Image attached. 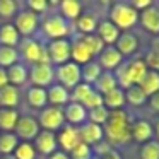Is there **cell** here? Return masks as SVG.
Returning a JSON list of instances; mask_svg holds the SVG:
<instances>
[{
  "label": "cell",
  "mask_w": 159,
  "mask_h": 159,
  "mask_svg": "<svg viewBox=\"0 0 159 159\" xmlns=\"http://www.w3.org/2000/svg\"><path fill=\"white\" fill-rule=\"evenodd\" d=\"M108 115H110V111L104 106H99V108H94V110L89 111V120H91V123H96V125L103 127L108 120Z\"/></svg>",
  "instance_id": "obj_41"
},
{
  "label": "cell",
  "mask_w": 159,
  "mask_h": 159,
  "mask_svg": "<svg viewBox=\"0 0 159 159\" xmlns=\"http://www.w3.org/2000/svg\"><path fill=\"white\" fill-rule=\"evenodd\" d=\"M19 33L14 28V24H4L0 26V45L9 46V48H16L19 45Z\"/></svg>",
  "instance_id": "obj_28"
},
{
  "label": "cell",
  "mask_w": 159,
  "mask_h": 159,
  "mask_svg": "<svg viewBox=\"0 0 159 159\" xmlns=\"http://www.w3.org/2000/svg\"><path fill=\"white\" fill-rule=\"evenodd\" d=\"M28 11L33 14H41V12L48 11V2L46 0H28Z\"/></svg>",
  "instance_id": "obj_45"
},
{
  "label": "cell",
  "mask_w": 159,
  "mask_h": 159,
  "mask_svg": "<svg viewBox=\"0 0 159 159\" xmlns=\"http://www.w3.org/2000/svg\"><path fill=\"white\" fill-rule=\"evenodd\" d=\"M139 21H140L142 28L145 31L152 33V34H159V9H157V5L152 4L145 11L139 12Z\"/></svg>",
  "instance_id": "obj_16"
},
{
  "label": "cell",
  "mask_w": 159,
  "mask_h": 159,
  "mask_svg": "<svg viewBox=\"0 0 159 159\" xmlns=\"http://www.w3.org/2000/svg\"><path fill=\"white\" fill-rule=\"evenodd\" d=\"M63 118L65 121H69L72 127H77L80 123H86L87 118V110L79 103H69L63 110Z\"/></svg>",
  "instance_id": "obj_19"
},
{
  "label": "cell",
  "mask_w": 159,
  "mask_h": 159,
  "mask_svg": "<svg viewBox=\"0 0 159 159\" xmlns=\"http://www.w3.org/2000/svg\"><path fill=\"white\" fill-rule=\"evenodd\" d=\"M14 159H36V149L31 142H21L14 151Z\"/></svg>",
  "instance_id": "obj_37"
},
{
  "label": "cell",
  "mask_w": 159,
  "mask_h": 159,
  "mask_svg": "<svg viewBox=\"0 0 159 159\" xmlns=\"http://www.w3.org/2000/svg\"><path fill=\"white\" fill-rule=\"evenodd\" d=\"M101 67L98 62H89L86 63L84 67H80V77L84 79V84H89V86H93L94 82L98 80V77L101 75Z\"/></svg>",
  "instance_id": "obj_32"
},
{
  "label": "cell",
  "mask_w": 159,
  "mask_h": 159,
  "mask_svg": "<svg viewBox=\"0 0 159 159\" xmlns=\"http://www.w3.org/2000/svg\"><path fill=\"white\" fill-rule=\"evenodd\" d=\"M26 98H28L29 106H33V108H45L46 103H48L46 89H41V87H34V86H33L31 89L28 91Z\"/></svg>",
  "instance_id": "obj_33"
},
{
  "label": "cell",
  "mask_w": 159,
  "mask_h": 159,
  "mask_svg": "<svg viewBox=\"0 0 159 159\" xmlns=\"http://www.w3.org/2000/svg\"><path fill=\"white\" fill-rule=\"evenodd\" d=\"M79 128V137H80V142L87 144L89 147L99 144V142L104 140V132H103V127L101 125H96V123H82Z\"/></svg>",
  "instance_id": "obj_11"
},
{
  "label": "cell",
  "mask_w": 159,
  "mask_h": 159,
  "mask_svg": "<svg viewBox=\"0 0 159 159\" xmlns=\"http://www.w3.org/2000/svg\"><path fill=\"white\" fill-rule=\"evenodd\" d=\"M60 12L58 14L65 19L67 22L69 21H77L82 14V5L77 2V0H62L58 4Z\"/></svg>",
  "instance_id": "obj_23"
},
{
  "label": "cell",
  "mask_w": 159,
  "mask_h": 159,
  "mask_svg": "<svg viewBox=\"0 0 159 159\" xmlns=\"http://www.w3.org/2000/svg\"><path fill=\"white\" fill-rule=\"evenodd\" d=\"M48 53L52 63L57 65H63V63L70 62V41L69 39H55L48 45Z\"/></svg>",
  "instance_id": "obj_10"
},
{
  "label": "cell",
  "mask_w": 159,
  "mask_h": 159,
  "mask_svg": "<svg viewBox=\"0 0 159 159\" xmlns=\"http://www.w3.org/2000/svg\"><path fill=\"white\" fill-rule=\"evenodd\" d=\"M104 137L108 139V144L121 145L132 140L130 137V123H128V115L123 110H113L108 115L106 123L103 125Z\"/></svg>",
  "instance_id": "obj_1"
},
{
  "label": "cell",
  "mask_w": 159,
  "mask_h": 159,
  "mask_svg": "<svg viewBox=\"0 0 159 159\" xmlns=\"http://www.w3.org/2000/svg\"><path fill=\"white\" fill-rule=\"evenodd\" d=\"M110 151H111V145L108 144L106 140H103V142H99V144H96V145H94V149H93V152H96V154L99 156V159L103 157V156H106Z\"/></svg>",
  "instance_id": "obj_46"
},
{
  "label": "cell",
  "mask_w": 159,
  "mask_h": 159,
  "mask_svg": "<svg viewBox=\"0 0 159 159\" xmlns=\"http://www.w3.org/2000/svg\"><path fill=\"white\" fill-rule=\"evenodd\" d=\"M9 86V79H7V74H5L4 69H0V89L2 87Z\"/></svg>",
  "instance_id": "obj_50"
},
{
  "label": "cell",
  "mask_w": 159,
  "mask_h": 159,
  "mask_svg": "<svg viewBox=\"0 0 159 159\" xmlns=\"http://www.w3.org/2000/svg\"><path fill=\"white\" fill-rule=\"evenodd\" d=\"M156 135H157V139H159V120H157V123H156Z\"/></svg>",
  "instance_id": "obj_53"
},
{
  "label": "cell",
  "mask_w": 159,
  "mask_h": 159,
  "mask_svg": "<svg viewBox=\"0 0 159 159\" xmlns=\"http://www.w3.org/2000/svg\"><path fill=\"white\" fill-rule=\"evenodd\" d=\"M0 159H14V157H12V156H2Z\"/></svg>",
  "instance_id": "obj_54"
},
{
  "label": "cell",
  "mask_w": 159,
  "mask_h": 159,
  "mask_svg": "<svg viewBox=\"0 0 159 159\" xmlns=\"http://www.w3.org/2000/svg\"><path fill=\"white\" fill-rule=\"evenodd\" d=\"M70 58L77 65H86V63L93 62L94 55L91 48L86 45L84 38H77L74 43H70Z\"/></svg>",
  "instance_id": "obj_12"
},
{
  "label": "cell",
  "mask_w": 159,
  "mask_h": 159,
  "mask_svg": "<svg viewBox=\"0 0 159 159\" xmlns=\"http://www.w3.org/2000/svg\"><path fill=\"white\" fill-rule=\"evenodd\" d=\"M152 134H154V128L147 120H139L130 127V137L139 144H145V142L152 140Z\"/></svg>",
  "instance_id": "obj_18"
},
{
  "label": "cell",
  "mask_w": 159,
  "mask_h": 159,
  "mask_svg": "<svg viewBox=\"0 0 159 159\" xmlns=\"http://www.w3.org/2000/svg\"><path fill=\"white\" fill-rule=\"evenodd\" d=\"M19 4L16 0H0V16L2 17H12L17 12Z\"/></svg>",
  "instance_id": "obj_42"
},
{
  "label": "cell",
  "mask_w": 159,
  "mask_h": 159,
  "mask_svg": "<svg viewBox=\"0 0 159 159\" xmlns=\"http://www.w3.org/2000/svg\"><path fill=\"white\" fill-rule=\"evenodd\" d=\"M39 127L46 132H55L65 125V118H63V110L57 106H45L39 115Z\"/></svg>",
  "instance_id": "obj_6"
},
{
  "label": "cell",
  "mask_w": 159,
  "mask_h": 159,
  "mask_svg": "<svg viewBox=\"0 0 159 159\" xmlns=\"http://www.w3.org/2000/svg\"><path fill=\"white\" fill-rule=\"evenodd\" d=\"M17 120H19L17 110H9V108H2L0 110V130L12 132L16 128Z\"/></svg>",
  "instance_id": "obj_31"
},
{
  "label": "cell",
  "mask_w": 159,
  "mask_h": 159,
  "mask_svg": "<svg viewBox=\"0 0 159 159\" xmlns=\"http://www.w3.org/2000/svg\"><path fill=\"white\" fill-rule=\"evenodd\" d=\"M58 142H57V135L53 132H46V130H39V134L34 139V149L38 152L45 156H52L57 152Z\"/></svg>",
  "instance_id": "obj_13"
},
{
  "label": "cell",
  "mask_w": 159,
  "mask_h": 159,
  "mask_svg": "<svg viewBox=\"0 0 159 159\" xmlns=\"http://www.w3.org/2000/svg\"><path fill=\"white\" fill-rule=\"evenodd\" d=\"M19 144V139L12 132H4V135H0V154L2 156H11L14 154L16 147Z\"/></svg>",
  "instance_id": "obj_34"
},
{
  "label": "cell",
  "mask_w": 159,
  "mask_h": 159,
  "mask_svg": "<svg viewBox=\"0 0 159 159\" xmlns=\"http://www.w3.org/2000/svg\"><path fill=\"white\" fill-rule=\"evenodd\" d=\"M46 98H48V103H52L57 108H62L70 103V93L60 84H52L50 89L46 91Z\"/></svg>",
  "instance_id": "obj_20"
},
{
  "label": "cell",
  "mask_w": 159,
  "mask_h": 159,
  "mask_svg": "<svg viewBox=\"0 0 159 159\" xmlns=\"http://www.w3.org/2000/svg\"><path fill=\"white\" fill-rule=\"evenodd\" d=\"M57 142L60 144V147L63 149V152H69L72 151L75 145L80 144V137H79V128L72 127V125H63L60 135L57 137Z\"/></svg>",
  "instance_id": "obj_14"
},
{
  "label": "cell",
  "mask_w": 159,
  "mask_h": 159,
  "mask_svg": "<svg viewBox=\"0 0 159 159\" xmlns=\"http://www.w3.org/2000/svg\"><path fill=\"white\" fill-rule=\"evenodd\" d=\"M55 79L58 80V84L62 87H65L67 91L74 89L75 86L80 84V65L74 62H67L63 65H58L55 70Z\"/></svg>",
  "instance_id": "obj_4"
},
{
  "label": "cell",
  "mask_w": 159,
  "mask_h": 159,
  "mask_svg": "<svg viewBox=\"0 0 159 159\" xmlns=\"http://www.w3.org/2000/svg\"><path fill=\"white\" fill-rule=\"evenodd\" d=\"M152 5V0H135L134 4H132V7L135 9V11H145L147 7H151Z\"/></svg>",
  "instance_id": "obj_48"
},
{
  "label": "cell",
  "mask_w": 159,
  "mask_h": 159,
  "mask_svg": "<svg viewBox=\"0 0 159 159\" xmlns=\"http://www.w3.org/2000/svg\"><path fill=\"white\" fill-rule=\"evenodd\" d=\"M118 84H116V79H115V74L113 72H101V75L98 77V80L94 82V91H98V93L101 94V96H104V94H108L110 91L116 89Z\"/></svg>",
  "instance_id": "obj_26"
},
{
  "label": "cell",
  "mask_w": 159,
  "mask_h": 159,
  "mask_svg": "<svg viewBox=\"0 0 159 159\" xmlns=\"http://www.w3.org/2000/svg\"><path fill=\"white\" fill-rule=\"evenodd\" d=\"M14 132H16V137L17 139H22L24 142H29L33 139H36V135L39 134V123L33 116H19Z\"/></svg>",
  "instance_id": "obj_9"
},
{
  "label": "cell",
  "mask_w": 159,
  "mask_h": 159,
  "mask_svg": "<svg viewBox=\"0 0 159 159\" xmlns=\"http://www.w3.org/2000/svg\"><path fill=\"white\" fill-rule=\"evenodd\" d=\"M84 38V41H86V45L91 48V52H93V55L94 57H98L101 52L104 50V45H103V41H101L99 38H98L96 34H89V36H82Z\"/></svg>",
  "instance_id": "obj_43"
},
{
  "label": "cell",
  "mask_w": 159,
  "mask_h": 159,
  "mask_svg": "<svg viewBox=\"0 0 159 159\" xmlns=\"http://www.w3.org/2000/svg\"><path fill=\"white\" fill-rule=\"evenodd\" d=\"M110 22L120 31H128L139 22V12L132 7V4L118 2L110 9Z\"/></svg>",
  "instance_id": "obj_3"
},
{
  "label": "cell",
  "mask_w": 159,
  "mask_h": 159,
  "mask_svg": "<svg viewBox=\"0 0 159 159\" xmlns=\"http://www.w3.org/2000/svg\"><path fill=\"white\" fill-rule=\"evenodd\" d=\"M98 17L94 14H80V17L75 21V26L79 29V33H82L84 36H89V34H94V31L98 29Z\"/></svg>",
  "instance_id": "obj_30"
},
{
  "label": "cell",
  "mask_w": 159,
  "mask_h": 159,
  "mask_svg": "<svg viewBox=\"0 0 159 159\" xmlns=\"http://www.w3.org/2000/svg\"><path fill=\"white\" fill-rule=\"evenodd\" d=\"M41 46L43 45H39L34 39H24V41L21 43V55L24 57L26 62L36 65V63H38V58H39V53H41Z\"/></svg>",
  "instance_id": "obj_25"
},
{
  "label": "cell",
  "mask_w": 159,
  "mask_h": 159,
  "mask_svg": "<svg viewBox=\"0 0 159 159\" xmlns=\"http://www.w3.org/2000/svg\"><path fill=\"white\" fill-rule=\"evenodd\" d=\"M115 48L120 52L121 57L125 55H134L135 52H137L139 48V39L135 34H132V33H123V34H120V38H118V41L115 43Z\"/></svg>",
  "instance_id": "obj_21"
},
{
  "label": "cell",
  "mask_w": 159,
  "mask_h": 159,
  "mask_svg": "<svg viewBox=\"0 0 159 159\" xmlns=\"http://www.w3.org/2000/svg\"><path fill=\"white\" fill-rule=\"evenodd\" d=\"M123 104H125V91L120 89V87L110 91L108 94H104V96H103V106L106 108L108 111L120 110Z\"/></svg>",
  "instance_id": "obj_27"
},
{
  "label": "cell",
  "mask_w": 159,
  "mask_h": 159,
  "mask_svg": "<svg viewBox=\"0 0 159 159\" xmlns=\"http://www.w3.org/2000/svg\"><path fill=\"white\" fill-rule=\"evenodd\" d=\"M82 106L86 108H89V110H94V108H99V106H103V96H101L98 91H91L89 93V96L84 99V103H82Z\"/></svg>",
  "instance_id": "obj_44"
},
{
  "label": "cell",
  "mask_w": 159,
  "mask_h": 159,
  "mask_svg": "<svg viewBox=\"0 0 159 159\" xmlns=\"http://www.w3.org/2000/svg\"><path fill=\"white\" fill-rule=\"evenodd\" d=\"M43 34L48 36L50 39H65L67 34L70 33V28H69V22L62 17L60 14H53V16H48L43 22Z\"/></svg>",
  "instance_id": "obj_5"
},
{
  "label": "cell",
  "mask_w": 159,
  "mask_h": 159,
  "mask_svg": "<svg viewBox=\"0 0 159 159\" xmlns=\"http://www.w3.org/2000/svg\"><path fill=\"white\" fill-rule=\"evenodd\" d=\"M140 159H159V142L149 140L140 149Z\"/></svg>",
  "instance_id": "obj_39"
},
{
  "label": "cell",
  "mask_w": 159,
  "mask_h": 159,
  "mask_svg": "<svg viewBox=\"0 0 159 159\" xmlns=\"http://www.w3.org/2000/svg\"><path fill=\"white\" fill-rule=\"evenodd\" d=\"M38 65H52L50 53H48V50H46V46H41V53H39V58H38Z\"/></svg>",
  "instance_id": "obj_47"
},
{
  "label": "cell",
  "mask_w": 159,
  "mask_h": 159,
  "mask_svg": "<svg viewBox=\"0 0 159 159\" xmlns=\"http://www.w3.org/2000/svg\"><path fill=\"white\" fill-rule=\"evenodd\" d=\"M70 159H93V147H89L87 144H84V142H80L79 145H75V147L70 151Z\"/></svg>",
  "instance_id": "obj_40"
},
{
  "label": "cell",
  "mask_w": 159,
  "mask_h": 159,
  "mask_svg": "<svg viewBox=\"0 0 159 159\" xmlns=\"http://www.w3.org/2000/svg\"><path fill=\"white\" fill-rule=\"evenodd\" d=\"M93 89H94L93 86L80 82L79 86L74 87L72 94H70V103H79V104H82V103H84V99H86V98L89 96V93H91Z\"/></svg>",
  "instance_id": "obj_38"
},
{
  "label": "cell",
  "mask_w": 159,
  "mask_h": 159,
  "mask_svg": "<svg viewBox=\"0 0 159 159\" xmlns=\"http://www.w3.org/2000/svg\"><path fill=\"white\" fill-rule=\"evenodd\" d=\"M147 70L149 69H147L144 60L137 58V60H132L128 63H121L116 69L115 79H116V84H120V89L127 91L132 86H139L142 82V79L145 77Z\"/></svg>",
  "instance_id": "obj_2"
},
{
  "label": "cell",
  "mask_w": 159,
  "mask_h": 159,
  "mask_svg": "<svg viewBox=\"0 0 159 159\" xmlns=\"http://www.w3.org/2000/svg\"><path fill=\"white\" fill-rule=\"evenodd\" d=\"M50 159H70V157H69V154H65V152L57 151L55 154H52V156H50Z\"/></svg>",
  "instance_id": "obj_52"
},
{
  "label": "cell",
  "mask_w": 159,
  "mask_h": 159,
  "mask_svg": "<svg viewBox=\"0 0 159 159\" xmlns=\"http://www.w3.org/2000/svg\"><path fill=\"white\" fill-rule=\"evenodd\" d=\"M98 63L106 72H111V70H116L123 63V57L120 55V52L115 46H104V50L99 53V62Z\"/></svg>",
  "instance_id": "obj_15"
},
{
  "label": "cell",
  "mask_w": 159,
  "mask_h": 159,
  "mask_svg": "<svg viewBox=\"0 0 159 159\" xmlns=\"http://www.w3.org/2000/svg\"><path fill=\"white\" fill-rule=\"evenodd\" d=\"M98 38L103 41V45H108V46H113L115 43L118 41V38H120V29L116 28L115 24H111L110 21H101L99 24H98Z\"/></svg>",
  "instance_id": "obj_17"
},
{
  "label": "cell",
  "mask_w": 159,
  "mask_h": 159,
  "mask_svg": "<svg viewBox=\"0 0 159 159\" xmlns=\"http://www.w3.org/2000/svg\"><path fill=\"white\" fill-rule=\"evenodd\" d=\"M21 103V96H19V89L14 86H5L0 89V106L9 108V110H16V106Z\"/></svg>",
  "instance_id": "obj_24"
},
{
  "label": "cell",
  "mask_w": 159,
  "mask_h": 159,
  "mask_svg": "<svg viewBox=\"0 0 159 159\" xmlns=\"http://www.w3.org/2000/svg\"><path fill=\"white\" fill-rule=\"evenodd\" d=\"M98 159H99V157H98Z\"/></svg>",
  "instance_id": "obj_56"
},
{
  "label": "cell",
  "mask_w": 159,
  "mask_h": 159,
  "mask_svg": "<svg viewBox=\"0 0 159 159\" xmlns=\"http://www.w3.org/2000/svg\"><path fill=\"white\" fill-rule=\"evenodd\" d=\"M157 9H159V5H157Z\"/></svg>",
  "instance_id": "obj_55"
},
{
  "label": "cell",
  "mask_w": 159,
  "mask_h": 159,
  "mask_svg": "<svg viewBox=\"0 0 159 159\" xmlns=\"http://www.w3.org/2000/svg\"><path fill=\"white\" fill-rule=\"evenodd\" d=\"M5 74H7L9 84L14 86V87H21L22 84H26L29 79V72L22 63H16V65L9 67V69L5 70Z\"/></svg>",
  "instance_id": "obj_22"
},
{
  "label": "cell",
  "mask_w": 159,
  "mask_h": 159,
  "mask_svg": "<svg viewBox=\"0 0 159 159\" xmlns=\"http://www.w3.org/2000/svg\"><path fill=\"white\" fill-rule=\"evenodd\" d=\"M149 104H151V108L154 111H159V93L152 94V96L149 98Z\"/></svg>",
  "instance_id": "obj_49"
},
{
  "label": "cell",
  "mask_w": 159,
  "mask_h": 159,
  "mask_svg": "<svg viewBox=\"0 0 159 159\" xmlns=\"http://www.w3.org/2000/svg\"><path fill=\"white\" fill-rule=\"evenodd\" d=\"M139 87L144 91V94L147 98H151L152 94L159 93V72H156V70H147V74H145V77L142 79V82L139 84Z\"/></svg>",
  "instance_id": "obj_29"
},
{
  "label": "cell",
  "mask_w": 159,
  "mask_h": 159,
  "mask_svg": "<svg viewBox=\"0 0 159 159\" xmlns=\"http://www.w3.org/2000/svg\"><path fill=\"white\" fill-rule=\"evenodd\" d=\"M14 28L17 29L19 36H31L38 31L39 28V19L36 14H33L31 11H21L16 17Z\"/></svg>",
  "instance_id": "obj_8"
},
{
  "label": "cell",
  "mask_w": 159,
  "mask_h": 159,
  "mask_svg": "<svg viewBox=\"0 0 159 159\" xmlns=\"http://www.w3.org/2000/svg\"><path fill=\"white\" fill-rule=\"evenodd\" d=\"M125 101H128L134 106H140V104H144L147 101V96L139 86H132L125 91Z\"/></svg>",
  "instance_id": "obj_36"
},
{
  "label": "cell",
  "mask_w": 159,
  "mask_h": 159,
  "mask_svg": "<svg viewBox=\"0 0 159 159\" xmlns=\"http://www.w3.org/2000/svg\"><path fill=\"white\" fill-rule=\"evenodd\" d=\"M101 159H121V156H120V152H116L115 149H111V151L108 152L106 156H103Z\"/></svg>",
  "instance_id": "obj_51"
},
{
  "label": "cell",
  "mask_w": 159,
  "mask_h": 159,
  "mask_svg": "<svg viewBox=\"0 0 159 159\" xmlns=\"http://www.w3.org/2000/svg\"><path fill=\"white\" fill-rule=\"evenodd\" d=\"M29 80L33 82L34 87H41L46 89L53 84L55 80V70L52 65H33L31 72H29Z\"/></svg>",
  "instance_id": "obj_7"
},
{
  "label": "cell",
  "mask_w": 159,
  "mask_h": 159,
  "mask_svg": "<svg viewBox=\"0 0 159 159\" xmlns=\"http://www.w3.org/2000/svg\"><path fill=\"white\" fill-rule=\"evenodd\" d=\"M19 63V52L16 48L9 46H0V69H9V67Z\"/></svg>",
  "instance_id": "obj_35"
}]
</instances>
